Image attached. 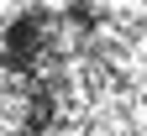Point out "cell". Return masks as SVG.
<instances>
[{
  "label": "cell",
  "mask_w": 147,
  "mask_h": 136,
  "mask_svg": "<svg viewBox=\"0 0 147 136\" xmlns=\"http://www.w3.org/2000/svg\"><path fill=\"white\" fill-rule=\"evenodd\" d=\"M0 136H147V0H0Z\"/></svg>",
  "instance_id": "obj_1"
}]
</instances>
